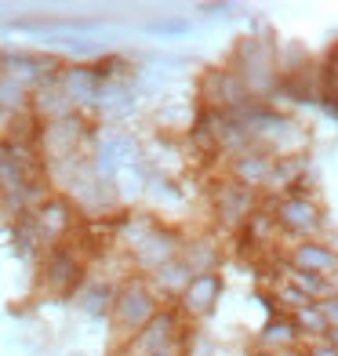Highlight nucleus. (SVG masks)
Segmentation results:
<instances>
[{"label":"nucleus","mask_w":338,"mask_h":356,"mask_svg":"<svg viewBox=\"0 0 338 356\" xmlns=\"http://www.w3.org/2000/svg\"><path fill=\"white\" fill-rule=\"evenodd\" d=\"M225 66L233 70V76L244 84L251 99H259V102H266L280 88V47L269 37H259V33L240 37L230 58H225Z\"/></svg>","instance_id":"obj_1"},{"label":"nucleus","mask_w":338,"mask_h":356,"mask_svg":"<svg viewBox=\"0 0 338 356\" xmlns=\"http://www.w3.org/2000/svg\"><path fill=\"white\" fill-rule=\"evenodd\" d=\"M88 258L91 254H88L84 244H80V236L47 248L37 258V291L47 295V298H73L77 287L88 280Z\"/></svg>","instance_id":"obj_2"},{"label":"nucleus","mask_w":338,"mask_h":356,"mask_svg":"<svg viewBox=\"0 0 338 356\" xmlns=\"http://www.w3.org/2000/svg\"><path fill=\"white\" fill-rule=\"evenodd\" d=\"M266 211L280 229V240H313L328 233V211L316 193H284V197H262Z\"/></svg>","instance_id":"obj_3"},{"label":"nucleus","mask_w":338,"mask_h":356,"mask_svg":"<svg viewBox=\"0 0 338 356\" xmlns=\"http://www.w3.org/2000/svg\"><path fill=\"white\" fill-rule=\"evenodd\" d=\"M160 302L156 295H153V287H150V280L146 277H124L120 284H117V291H113V305H109V327H113V338L117 342H124V338H131L142 323H146L156 309H160Z\"/></svg>","instance_id":"obj_4"},{"label":"nucleus","mask_w":338,"mask_h":356,"mask_svg":"<svg viewBox=\"0 0 338 356\" xmlns=\"http://www.w3.org/2000/svg\"><path fill=\"white\" fill-rule=\"evenodd\" d=\"M186 327H189V323L179 316L175 305H160V309L142 323L131 338L117 342L113 356H153V353H164V349H179Z\"/></svg>","instance_id":"obj_5"},{"label":"nucleus","mask_w":338,"mask_h":356,"mask_svg":"<svg viewBox=\"0 0 338 356\" xmlns=\"http://www.w3.org/2000/svg\"><path fill=\"white\" fill-rule=\"evenodd\" d=\"M22 218H26L29 229H33L40 251L73 240L77 229H80V222H84V218L77 215V207H73L66 197H62V193H47V197L33 207V211H26Z\"/></svg>","instance_id":"obj_6"},{"label":"nucleus","mask_w":338,"mask_h":356,"mask_svg":"<svg viewBox=\"0 0 338 356\" xmlns=\"http://www.w3.org/2000/svg\"><path fill=\"white\" fill-rule=\"evenodd\" d=\"M207 204H211V218H215L218 229L236 233L240 225L251 218L255 207L262 204V193H255L248 186H236L225 175H218L215 182L207 186Z\"/></svg>","instance_id":"obj_7"},{"label":"nucleus","mask_w":338,"mask_h":356,"mask_svg":"<svg viewBox=\"0 0 338 356\" xmlns=\"http://www.w3.org/2000/svg\"><path fill=\"white\" fill-rule=\"evenodd\" d=\"M182 229L175 222H164V218H156V225L138 240V244L127 251V269L135 273V277H150L153 269H160L164 262H171V258H179L182 251Z\"/></svg>","instance_id":"obj_8"},{"label":"nucleus","mask_w":338,"mask_h":356,"mask_svg":"<svg viewBox=\"0 0 338 356\" xmlns=\"http://www.w3.org/2000/svg\"><path fill=\"white\" fill-rule=\"evenodd\" d=\"M55 88L73 106V113H84L91 120V109L102 91V76L95 70V58H62V66L55 70Z\"/></svg>","instance_id":"obj_9"},{"label":"nucleus","mask_w":338,"mask_h":356,"mask_svg":"<svg viewBox=\"0 0 338 356\" xmlns=\"http://www.w3.org/2000/svg\"><path fill=\"white\" fill-rule=\"evenodd\" d=\"M58 66L62 55L47 51V47H0V76H8L29 91L44 80H51Z\"/></svg>","instance_id":"obj_10"},{"label":"nucleus","mask_w":338,"mask_h":356,"mask_svg":"<svg viewBox=\"0 0 338 356\" xmlns=\"http://www.w3.org/2000/svg\"><path fill=\"white\" fill-rule=\"evenodd\" d=\"M222 295H225V277H222V269L215 273H193L189 284L182 287V295L175 298L171 305L179 309V316L186 323H193L197 327L200 320H207L218 305H222Z\"/></svg>","instance_id":"obj_11"},{"label":"nucleus","mask_w":338,"mask_h":356,"mask_svg":"<svg viewBox=\"0 0 338 356\" xmlns=\"http://www.w3.org/2000/svg\"><path fill=\"white\" fill-rule=\"evenodd\" d=\"M251 99V95L244 91V84L233 76V70L225 66H211L204 70L200 80H197V106L204 109H218V113H230V109H240Z\"/></svg>","instance_id":"obj_12"},{"label":"nucleus","mask_w":338,"mask_h":356,"mask_svg":"<svg viewBox=\"0 0 338 356\" xmlns=\"http://www.w3.org/2000/svg\"><path fill=\"white\" fill-rule=\"evenodd\" d=\"M284 266H295L305 273H316V277L338 280V244L328 236H313V240H291L280 251Z\"/></svg>","instance_id":"obj_13"},{"label":"nucleus","mask_w":338,"mask_h":356,"mask_svg":"<svg viewBox=\"0 0 338 356\" xmlns=\"http://www.w3.org/2000/svg\"><path fill=\"white\" fill-rule=\"evenodd\" d=\"M269 168H273V156H269L266 149H259V145H244L240 153H233V156L222 160V175L230 178V182H236V186L255 189V193L266 189Z\"/></svg>","instance_id":"obj_14"},{"label":"nucleus","mask_w":338,"mask_h":356,"mask_svg":"<svg viewBox=\"0 0 338 356\" xmlns=\"http://www.w3.org/2000/svg\"><path fill=\"white\" fill-rule=\"evenodd\" d=\"M109 26L106 19H15L4 22L8 33H33V37H66V33H95V29Z\"/></svg>","instance_id":"obj_15"},{"label":"nucleus","mask_w":338,"mask_h":356,"mask_svg":"<svg viewBox=\"0 0 338 356\" xmlns=\"http://www.w3.org/2000/svg\"><path fill=\"white\" fill-rule=\"evenodd\" d=\"M295 346H298V331H295L291 316H284V313H269L259 334H255V356H277Z\"/></svg>","instance_id":"obj_16"},{"label":"nucleus","mask_w":338,"mask_h":356,"mask_svg":"<svg viewBox=\"0 0 338 356\" xmlns=\"http://www.w3.org/2000/svg\"><path fill=\"white\" fill-rule=\"evenodd\" d=\"M179 258H182L193 273H215V269H222L218 236H215V233H186Z\"/></svg>","instance_id":"obj_17"},{"label":"nucleus","mask_w":338,"mask_h":356,"mask_svg":"<svg viewBox=\"0 0 338 356\" xmlns=\"http://www.w3.org/2000/svg\"><path fill=\"white\" fill-rule=\"evenodd\" d=\"M113 291H117V284L99 280V277H88L84 284L77 287V295L70 302L77 305V313H84L88 320H106L109 316V305H113Z\"/></svg>","instance_id":"obj_18"},{"label":"nucleus","mask_w":338,"mask_h":356,"mask_svg":"<svg viewBox=\"0 0 338 356\" xmlns=\"http://www.w3.org/2000/svg\"><path fill=\"white\" fill-rule=\"evenodd\" d=\"M240 240H248V248L251 251H269V248H280L284 240H280V229H277V222H273V215L266 211V204H259L251 211V218L236 229Z\"/></svg>","instance_id":"obj_19"},{"label":"nucleus","mask_w":338,"mask_h":356,"mask_svg":"<svg viewBox=\"0 0 338 356\" xmlns=\"http://www.w3.org/2000/svg\"><path fill=\"white\" fill-rule=\"evenodd\" d=\"M189 277H193V269L182 262V258H171V262H164L160 269H153L150 273V287H153V295L164 302V305H171L175 298L182 295V287L189 284Z\"/></svg>","instance_id":"obj_20"},{"label":"nucleus","mask_w":338,"mask_h":356,"mask_svg":"<svg viewBox=\"0 0 338 356\" xmlns=\"http://www.w3.org/2000/svg\"><path fill=\"white\" fill-rule=\"evenodd\" d=\"M280 273H284V280L291 284L298 295L309 298V302H320V298H328L331 291H338V280L316 277V273H305V269H295V266H284V262H280Z\"/></svg>","instance_id":"obj_21"},{"label":"nucleus","mask_w":338,"mask_h":356,"mask_svg":"<svg viewBox=\"0 0 338 356\" xmlns=\"http://www.w3.org/2000/svg\"><path fill=\"white\" fill-rule=\"evenodd\" d=\"M142 33L156 40H182L193 33V19H186V15H153V19L142 22Z\"/></svg>","instance_id":"obj_22"},{"label":"nucleus","mask_w":338,"mask_h":356,"mask_svg":"<svg viewBox=\"0 0 338 356\" xmlns=\"http://www.w3.org/2000/svg\"><path fill=\"white\" fill-rule=\"evenodd\" d=\"M291 323H295V331H298V346L316 342V338H324V331H328V323H324V316H320L316 302H305L302 309H295L291 313Z\"/></svg>","instance_id":"obj_23"},{"label":"nucleus","mask_w":338,"mask_h":356,"mask_svg":"<svg viewBox=\"0 0 338 356\" xmlns=\"http://www.w3.org/2000/svg\"><path fill=\"white\" fill-rule=\"evenodd\" d=\"M316 102L338 120V73H331L324 66H320V99Z\"/></svg>","instance_id":"obj_24"},{"label":"nucleus","mask_w":338,"mask_h":356,"mask_svg":"<svg viewBox=\"0 0 338 356\" xmlns=\"http://www.w3.org/2000/svg\"><path fill=\"white\" fill-rule=\"evenodd\" d=\"M316 309H320V316H324L328 327H338V291H331L328 298H320Z\"/></svg>","instance_id":"obj_25"},{"label":"nucleus","mask_w":338,"mask_h":356,"mask_svg":"<svg viewBox=\"0 0 338 356\" xmlns=\"http://www.w3.org/2000/svg\"><path fill=\"white\" fill-rule=\"evenodd\" d=\"M302 353H305V356H338V349H331L324 338H316V342H305Z\"/></svg>","instance_id":"obj_26"},{"label":"nucleus","mask_w":338,"mask_h":356,"mask_svg":"<svg viewBox=\"0 0 338 356\" xmlns=\"http://www.w3.org/2000/svg\"><path fill=\"white\" fill-rule=\"evenodd\" d=\"M324 342H328L331 349H338V327H328V331H324Z\"/></svg>","instance_id":"obj_27"},{"label":"nucleus","mask_w":338,"mask_h":356,"mask_svg":"<svg viewBox=\"0 0 338 356\" xmlns=\"http://www.w3.org/2000/svg\"><path fill=\"white\" fill-rule=\"evenodd\" d=\"M277 356H305V353H302V346H295V349H284V353H277Z\"/></svg>","instance_id":"obj_28"}]
</instances>
